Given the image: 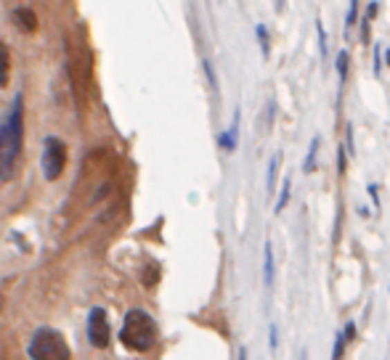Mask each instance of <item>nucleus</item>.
Wrapping results in <instances>:
<instances>
[{
	"instance_id": "nucleus-2",
	"label": "nucleus",
	"mask_w": 390,
	"mask_h": 360,
	"mask_svg": "<svg viewBox=\"0 0 390 360\" xmlns=\"http://www.w3.org/2000/svg\"><path fill=\"white\" fill-rule=\"evenodd\" d=\"M21 151V95L14 98L11 114L0 120V173H11Z\"/></svg>"
},
{
	"instance_id": "nucleus-20",
	"label": "nucleus",
	"mask_w": 390,
	"mask_h": 360,
	"mask_svg": "<svg viewBox=\"0 0 390 360\" xmlns=\"http://www.w3.org/2000/svg\"><path fill=\"white\" fill-rule=\"evenodd\" d=\"M239 360H247V350H239Z\"/></svg>"
},
{
	"instance_id": "nucleus-10",
	"label": "nucleus",
	"mask_w": 390,
	"mask_h": 360,
	"mask_svg": "<svg viewBox=\"0 0 390 360\" xmlns=\"http://www.w3.org/2000/svg\"><path fill=\"white\" fill-rule=\"evenodd\" d=\"M319 138H313V143H310V149H308V157H306V162H303V170L306 173H310L313 170V164H316V151H319Z\"/></svg>"
},
{
	"instance_id": "nucleus-6",
	"label": "nucleus",
	"mask_w": 390,
	"mask_h": 360,
	"mask_svg": "<svg viewBox=\"0 0 390 360\" xmlns=\"http://www.w3.org/2000/svg\"><path fill=\"white\" fill-rule=\"evenodd\" d=\"M14 24L24 32H35L37 30V16H35L32 8H24V6H21V8L14 11Z\"/></svg>"
},
{
	"instance_id": "nucleus-21",
	"label": "nucleus",
	"mask_w": 390,
	"mask_h": 360,
	"mask_svg": "<svg viewBox=\"0 0 390 360\" xmlns=\"http://www.w3.org/2000/svg\"><path fill=\"white\" fill-rule=\"evenodd\" d=\"M300 360H306V355H303V358H300Z\"/></svg>"
},
{
	"instance_id": "nucleus-18",
	"label": "nucleus",
	"mask_w": 390,
	"mask_h": 360,
	"mask_svg": "<svg viewBox=\"0 0 390 360\" xmlns=\"http://www.w3.org/2000/svg\"><path fill=\"white\" fill-rule=\"evenodd\" d=\"M374 72H380V48H374Z\"/></svg>"
},
{
	"instance_id": "nucleus-9",
	"label": "nucleus",
	"mask_w": 390,
	"mask_h": 360,
	"mask_svg": "<svg viewBox=\"0 0 390 360\" xmlns=\"http://www.w3.org/2000/svg\"><path fill=\"white\" fill-rule=\"evenodd\" d=\"M290 191H292V180L284 178V183H281V196H279V202H277V212H281V209L287 207V202H290Z\"/></svg>"
},
{
	"instance_id": "nucleus-13",
	"label": "nucleus",
	"mask_w": 390,
	"mask_h": 360,
	"mask_svg": "<svg viewBox=\"0 0 390 360\" xmlns=\"http://www.w3.org/2000/svg\"><path fill=\"white\" fill-rule=\"evenodd\" d=\"M356 16H358V3H351V11H348V19H345V35H351V27H353Z\"/></svg>"
},
{
	"instance_id": "nucleus-4",
	"label": "nucleus",
	"mask_w": 390,
	"mask_h": 360,
	"mask_svg": "<svg viewBox=\"0 0 390 360\" xmlns=\"http://www.w3.org/2000/svg\"><path fill=\"white\" fill-rule=\"evenodd\" d=\"M40 164H43V175H46L48 180H59V178H62V173H64V167H66V146L59 141L56 135H48V138H46Z\"/></svg>"
},
{
	"instance_id": "nucleus-12",
	"label": "nucleus",
	"mask_w": 390,
	"mask_h": 360,
	"mask_svg": "<svg viewBox=\"0 0 390 360\" xmlns=\"http://www.w3.org/2000/svg\"><path fill=\"white\" fill-rule=\"evenodd\" d=\"M342 352H345V337H342V331H337V337H335V352H332V360H342Z\"/></svg>"
},
{
	"instance_id": "nucleus-3",
	"label": "nucleus",
	"mask_w": 390,
	"mask_h": 360,
	"mask_svg": "<svg viewBox=\"0 0 390 360\" xmlns=\"http://www.w3.org/2000/svg\"><path fill=\"white\" fill-rule=\"evenodd\" d=\"M32 360H69V345H66L64 334L56 329H37L32 337V342L27 347Z\"/></svg>"
},
{
	"instance_id": "nucleus-16",
	"label": "nucleus",
	"mask_w": 390,
	"mask_h": 360,
	"mask_svg": "<svg viewBox=\"0 0 390 360\" xmlns=\"http://www.w3.org/2000/svg\"><path fill=\"white\" fill-rule=\"evenodd\" d=\"M348 151H351V157H353V125H348Z\"/></svg>"
},
{
	"instance_id": "nucleus-8",
	"label": "nucleus",
	"mask_w": 390,
	"mask_h": 360,
	"mask_svg": "<svg viewBox=\"0 0 390 360\" xmlns=\"http://www.w3.org/2000/svg\"><path fill=\"white\" fill-rule=\"evenodd\" d=\"M263 281L266 286L274 283V249H271V241L266 244V263H263Z\"/></svg>"
},
{
	"instance_id": "nucleus-19",
	"label": "nucleus",
	"mask_w": 390,
	"mask_h": 360,
	"mask_svg": "<svg viewBox=\"0 0 390 360\" xmlns=\"http://www.w3.org/2000/svg\"><path fill=\"white\" fill-rule=\"evenodd\" d=\"M337 170H340V173L345 170V151H342V149H340V162H337Z\"/></svg>"
},
{
	"instance_id": "nucleus-11",
	"label": "nucleus",
	"mask_w": 390,
	"mask_h": 360,
	"mask_svg": "<svg viewBox=\"0 0 390 360\" xmlns=\"http://www.w3.org/2000/svg\"><path fill=\"white\" fill-rule=\"evenodd\" d=\"M337 75H340V82H345V75H348V53L345 50L337 53Z\"/></svg>"
},
{
	"instance_id": "nucleus-15",
	"label": "nucleus",
	"mask_w": 390,
	"mask_h": 360,
	"mask_svg": "<svg viewBox=\"0 0 390 360\" xmlns=\"http://www.w3.org/2000/svg\"><path fill=\"white\" fill-rule=\"evenodd\" d=\"M258 40L263 48V56H268V37H266V27H258Z\"/></svg>"
},
{
	"instance_id": "nucleus-7",
	"label": "nucleus",
	"mask_w": 390,
	"mask_h": 360,
	"mask_svg": "<svg viewBox=\"0 0 390 360\" xmlns=\"http://www.w3.org/2000/svg\"><path fill=\"white\" fill-rule=\"evenodd\" d=\"M8 75H11V53H8V46L0 40V88L8 85Z\"/></svg>"
},
{
	"instance_id": "nucleus-5",
	"label": "nucleus",
	"mask_w": 390,
	"mask_h": 360,
	"mask_svg": "<svg viewBox=\"0 0 390 360\" xmlns=\"http://www.w3.org/2000/svg\"><path fill=\"white\" fill-rule=\"evenodd\" d=\"M88 339L98 350H106L112 342V329H109V315L104 307H93L88 315Z\"/></svg>"
},
{
	"instance_id": "nucleus-17",
	"label": "nucleus",
	"mask_w": 390,
	"mask_h": 360,
	"mask_svg": "<svg viewBox=\"0 0 390 360\" xmlns=\"http://www.w3.org/2000/svg\"><path fill=\"white\" fill-rule=\"evenodd\" d=\"M277 339H279V331H277V326H271V347L277 350Z\"/></svg>"
},
{
	"instance_id": "nucleus-1",
	"label": "nucleus",
	"mask_w": 390,
	"mask_h": 360,
	"mask_svg": "<svg viewBox=\"0 0 390 360\" xmlns=\"http://www.w3.org/2000/svg\"><path fill=\"white\" fill-rule=\"evenodd\" d=\"M120 342L133 352H147L157 345V321L147 310H130L120 331Z\"/></svg>"
},
{
	"instance_id": "nucleus-14",
	"label": "nucleus",
	"mask_w": 390,
	"mask_h": 360,
	"mask_svg": "<svg viewBox=\"0 0 390 360\" xmlns=\"http://www.w3.org/2000/svg\"><path fill=\"white\" fill-rule=\"evenodd\" d=\"M342 337H345V342H353V339H356V326H353V321H348V323H345Z\"/></svg>"
}]
</instances>
